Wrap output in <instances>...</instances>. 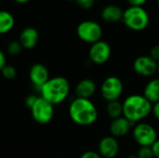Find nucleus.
I'll use <instances>...</instances> for the list:
<instances>
[{
  "label": "nucleus",
  "instance_id": "obj_1",
  "mask_svg": "<svg viewBox=\"0 0 159 158\" xmlns=\"http://www.w3.org/2000/svg\"><path fill=\"white\" fill-rule=\"evenodd\" d=\"M123 104V116L127 118L133 126L142 122L152 113L153 104L143 96L133 94L128 96Z\"/></svg>",
  "mask_w": 159,
  "mask_h": 158
},
{
  "label": "nucleus",
  "instance_id": "obj_2",
  "mask_svg": "<svg viewBox=\"0 0 159 158\" xmlns=\"http://www.w3.org/2000/svg\"><path fill=\"white\" fill-rule=\"evenodd\" d=\"M71 120L79 126H90L98 119V110L89 99L75 98L69 105Z\"/></svg>",
  "mask_w": 159,
  "mask_h": 158
},
{
  "label": "nucleus",
  "instance_id": "obj_3",
  "mask_svg": "<svg viewBox=\"0 0 159 158\" xmlns=\"http://www.w3.org/2000/svg\"><path fill=\"white\" fill-rule=\"evenodd\" d=\"M70 83L63 76L49 78L39 89L40 96L53 105L63 102L70 94Z\"/></svg>",
  "mask_w": 159,
  "mask_h": 158
},
{
  "label": "nucleus",
  "instance_id": "obj_4",
  "mask_svg": "<svg viewBox=\"0 0 159 158\" xmlns=\"http://www.w3.org/2000/svg\"><path fill=\"white\" fill-rule=\"evenodd\" d=\"M122 21L130 30L140 32L145 30L150 22L149 14L143 7L129 6L124 10Z\"/></svg>",
  "mask_w": 159,
  "mask_h": 158
},
{
  "label": "nucleus",
  "instance_id": "obj_5",
  "mask_svg": "<svg viewBox=\"0 0 159 158\" xmlns=\"http://www.w3.org/2000/svg\"><path fill=\"white\" fill-rule=\"evenodd\" d=\"M132 136L140 147H151L157 140L156 129L145 122H140L133 126Z\"/></svg>",
  "mask_w": 159,
  "mask_h": 158
},
{
  "label": "nucleus",
  "instance_id": "obj_6",
  "mask_svg": "<svg viewBox=\"0 0 159 158\" xmlns=\"http://www.w3.org/2000/svg\"><path fill=\"white\" fill-rule=\"evenodd\" d=\"M76 34L83 42L92 45L102 40V28L97 21L84 20L77 25Z\"/></svg>",
  "mask_w": 159,
  "mask_h": 158
},
{
  "label": "nucleus",
  "instance_id": "obj_7",
  "mask_svg": "<svg viewBox=\"0 0 159 158\" xmlns=\"http://www.w3.org/2000/svg\"><path fill=\"white\" fill-rule=\"evenodd\" d=\"M30 110L33 119L40 125L49 123L54 116V105L41 96L37 97Z\"/></svg>",
  "mask_w": 159,
  "mask_h": 158
},
{
  "label": "nucleus",
  "instance_id": "obj_8",
  "mask_svg": "<svg viewBox=\"0 0 159 158\" xmlns=\"http://www.w3.org/2000/svg\"><path fill=\"white\" fill-rule=\"evenodd\" d=\"M124 85L122 80L115 75L106 77L101 86L102 97L108 102L113 101H119L123 94Z\"/></svg>",
  "mask_w": 159,
  "mask_h": 158
},
{
  "label": "nucleus",
  "instance_id": "obj_9",
  "mask_svg": "<svg viewBox=\"0 0 159 158\" xmlns=\"http://www.w3.org/2000/svg\"><path fill=\"white\" fill-rule=\"evenodd\" d=\"M112 54V49L110 45L103 41L100 40L94 44H92L89 50V60L98 65H102L106 63Z\"/></svg>",
  "mask_w": 159,
  "mask_h": 158
},
{
  "label": "nucleus",
  "instance_id": "obj_10",
  "mask_svg": "<svg viewBox=\"0 0 159 158\" xmlns=\"http://www.w3.org/2000/svg\"><path fill=\"white\" fill-rule=\"evenodd\" d=\"M134 72L143 77H150L157 71V62L154 61L149 55L140 56L135 59L133 62Z\"/></svg>",
  "mask_w": 159,
  "mask_h": 158
},
{
  "label": "nucleus",
  "instance_id": "obj_11",
  "mask_svg": "<svg viewBox=\"0 0 159 158\" xmlns=\"http://www.w3.org/2000/svg\"><path fill=\"white\" fill-rule=\"evenodd\" d=\"M99 154L103 158H115L119 152V144L116 138L113 136L103 137L98 144Z\"/></svg>",
  "mask_w": 159,
  "mask_h": 158
},
{
  "label": "nucleus",
  "instance_id": "obj_12",
  "mask_svg": "<svg viewBox=\"0 0 159 158\" xmlns=\"http://www.w3.org/2000/svg\"><path fill=\"white\" fill-rule=\"evenodd\" d=\"M29 79L31 83L40 89V88L49 79V72L42 63H34L29 71Z\"/></svg>",
  "mask_w": 159,
  "mask_h": 158
},
{
  "label": "nucleus",
  "instance_id": "obj_13",
  "mask_svg": "<svg viewBox=\"0 0 159 158\" xmlns=\"http://www.w3.org/2000/svg\"><path fill=\"white\" fill-rule=\"evenodd\" d=\"M132 126L133 125L127 118H125L124 116H121L119 118L112 120L110 124V128H109L110 134L111 136L116 139L122 138L129 132Z\"/></svg>",
  "mask_w": 159,
  "mask_h": 158
},
{
  "label": "nucleus",
  "instance_id": "obj_14",
  "mask_svg": "<svg viewBox=\"0 0 159 158\" xmlns=\"http://www.w3.org/2000/svg\"><path fill=\"white\" fill-rule=\"evenodd\" d=\"M39 40L38 31L34 27H26L23 29L19 36V42L25 49L34 48Z\"/></svg>",
  "mask_w": 159,
  "mask_h": 158
},
{
  "label": "nucleus",
  "instance_id": "obj_15",
  "mask_svg": "<svg viewBox=\"0 0 159 158\" xmlns=\"http://www.w3.org/2000/svg\"><path fill=\"white\" fill-rule=\"evenodd\" d=\"M97 86L96 83L89 78H85L80 80L75 89L76 98L81 99H89L96 93Z\"/></svg>",
  "mask_w": 159,
  "mask_h": 158
},
{
  "label": "nucleus",
  "instance_id": "obj_16",
  "mask_svg": "<svg viewBox=\"0 0 159 158\" xmlns=\"http://www.w3.org/2000/svg\"><path fill=\"white\" fill-rule=\"evenodd\" d=\"M123 14H124V10L116 5L105 6L101 13L102 20L106 22H111V23L118 22L122 20Z\"/></svg>",
  "mask_w": 159,
  "mask_h": 158
},
{
  "label": "nucleus",
  "instance_id": "obj_17",
  "mask_svg": "<svg viewBox=\"0 0 159 158\" xmlns=\"http://www.w3.org/2000/svg\"><path fill=\"white\" fill-rule=\"evenodd\" d=\"M143 96L152 103L159 102V78L151 79L143 89Z\"/></svg>",
  "mask_w": 159,
  "mask_h": 158
},
{
  "label": "nucleus",
  "instance_id": "obj_18",
  "mask_svg": "<svg viewBox=\"0 0 159 158\" xmlns=\"http://www.w3.org/2000/svg\"><path fill=\"white\" fill-rule=\"evenodd\" d=\"M15 25L14 16L7 10H0V34L9 33Z\"/></svg>",
  "mask_w": 159,
  "mask_h": 158
},
{
  "label": "nucleus",
  "instance_id": "obj_19",
  "mask_svg": "<svg viewBox=\"0 0 159 158\" xmlns=\"http://www.w3.org/2000/svg\"><path fill=\"white\" fill-rule=\"evenodd\" d=\"M106 114L112 120L123 116V104L119 101L108 102L106 105Z\"/></svg>",
  "mask_w": 159,
  "mask_h": 158
},
{
  "label": "nucleus",
  "instance_id": "obj_20",
  "mask_svg": "<svg viewBox=\"0 0 159 158\" xmlns=\"http://www.w3.org/2000/svg\"><path fill=\"white\" fill-rule=\"evenodd\" d=\"M22 46L19 42V40H13L10 41L7 46V52L10 56H17L19 55L22 50Z\"/></svg>",
  "mask_w": 159,
  "mask_h": 158
},
{
  "label": "nucleus",
  "instance_id": "obj_21",
  "mask_svg": "<svg viewBox=\"0 0 159 158\" xmlns=\"http://www.w3.org/2000/svg\"><path fill=\"white\" fill-rule=\"evenodd\" d=\"M1 74L3 75V77L5 79L7 80H12L17 76V70L14 66L7 64L2 70H1Z\"/></svg>",
  "mask_w": 159,
  "mask_h": 158
},
{
  "label": "nucleus",
  "instance_id": "obj_22",
  "mask_svg": "<svg viewBox=\"0 0 159 158\" xmlns=\"http://www.w3.org/2000/svg\"><path fill=\"white\" fill-rule=\"evenodd\" d=\"M136 156L138 158H154L151 147H140Z\"/></svg>",
  "mask_w": 159,
  "mask_h": 158
},
{
  "label": "nucleus",
  "instance_id": "obj_23",
  "mask_svg": "<svg viewBox=\"0 0 159 158\" xmlns=\"http://www.w3.org/2000/svg\"><path fill=\"white\" fill-rule=\"evenodd\" d=\"M75 2L83 9H89L95 4V0H75Z\"/></svg>",
  "mask_w": 159,
  "mask_h": 158
},
{
  "label": "nucleus",
  "instance_id": "obj_24",
  "mask_svg": "<svg viewBox=\"0 0 159 158\" xmlns=\"http://www.w3.org/2000/svg\"><path fill=\"white\" fill-rule=\"evenodd\" d=\"M149 56H150L154 61H156L157 62H158L159 61V45H156V46H154V47L150 49Z\"/></svg>",
  "mask_w": 159,
  "mask_h": 158
},
{
  "label": "nucleus",
  "instance_id": "obj_25",
  "mask_svg": "<svg viewBox=\"0 0 159 158\" xmlns=\"http://www.w3.org/2000/svg\"><path fill=\"white\" fill-rule=\"evenodd\" d=\"M80 158H102L99 153L94 151H87L82 154Z\"/></svg>",
  "mask_w": 159,
  "mask_h": 158
},
{
  "label": "nucleus",
  "instance_id": "obj_26",
  "mask_svg": "<svg viewBox=\"0 0 159 158\" xmlns=\"http://www.w3.org/2000/svg\"><path fill=\"white\" fill-rule=\"evenodd\" d=\"M37 97L38 96H35V95H29V96H27L26 99H25V105L30 109L34 105V103L36 101Z\"/></svg>",
  "mask_w": 159,
  "mask_h": 158
},
{
  "label": "nucleus",
  "instance_id": "obj_27",
  "mask_svg": "<svg viewBox=\"0 0 159 158\" xmlns=\"http://www.w3.org/2000/svg\"><path fill=\"white\" fill-rule=\"evenodd\" d=\"M151 149H152V152H153V155H154V157L159 158V140L157 139L155 143L151 146Z\"/></svg>",
  "mask_w": 159,
  "mask_h": 158
},
{
  "label": "nucleus",
  "instance_id": "obj_28",
  "mask_svg": "<svg viewBox=\"0 0 159 158\" xmlns=\"http://www.w3.org/2000/svg\"><path fill=\"white\" fill-rule=\"evenodd\" d=\"M127 2L131 7H143L147 2V0H127Z\"/></svg>",
  "mask_w": 159,
  "mask_h": 158
},
{
  "label": "nucleus",
  "instance_id": "obj_29",
  "mask_svg": "<svg viewBox=\"0 0 159 158\" xmlns=\"http://www.w3.org/2000/svg\"><path fill=\"white\" fill-rule=\"evenodd\" d=\"M7 65V58L5 53L0 49V72Z\"/></svg>",
  "mask_w": 159,
  "mask_h": 158
},
{
  "label": "nucleus",
  "instance_id": "obj_30",
  "mask_svg": "<svg viewBox=\"0 0 159 158\" xmlns=\"http://www.w3.org/2000/svg\"><path fill=\"white\" fill-rule=\"evenodd\" d=\"M152 113L154 115V116L158 119L159 120V102H156L153 104V107H152Z\"/></svg>",
  "mask_w": 159,
  "mask_h": 158
},
{
  "label": "nucleus",
  "instance_id": "obj_31",
  "mask_svg": "<svg viewBox=\"0 0 159 158\" xmlns=\"http://www.w3.org/2000/svg\"><path fill=\"white\" fill-rule=\"evenodd\" d=\"M14 1L17 2V3H19V4H25L28 1H30V0H14Z\"/></svg>",
  "mask_w": 159,
  "mask_h": 158
},
{
  "label": "nucleus",
  "instance_id": "obj_32",
  "mask_svg": "<svg viewBox=\"0 0 159 158\" xmlns=\"http://www.w3.org/2000/svg\"><path fill=\"white\" fill-rule=\"evenodd\" d=\"M124 158H138L136 155H129V156H127L126 157Z\"/></svg>",
  "mask_w": 159,
  "mask_h": 158
},
{
  "label": "nucleus",
  "instance_id": "obj_33",
  "mask_svg": "<svg viewBox=\"0 0 159 158\" xmlns=\"http://www.w3.org/2000/svg\"><path fill=\"white\" fill-rule=\"evenodd\" d=\"M157 73L159 74V61L157 62Z\"/></svg>",
  "mask_w": 159,
  "mask_h": 158
},
{
  "label": "nucleus",
  "instance_id": "obj_34",
  "mask_svg": "<svg viewBox=\"0 0 159 158\" xmlns=\"http://www.w3.org/2000/svg\"><path fill=\"white\" fill-rule=\"evenodd\" d=\"M157 4H158V6H159V0H157Z\"/></svg>",
  "mask_w": 159,
  "mask_h": 158
},
{
  "label": "nucleus",
  "instance_id": "obj_35",
  "mask_svg": "<svg viewBox=\"0 0 159 158\" xmlns=\"http://www.w3.org/2000/svg\"><path fill=\"white\" fill-rule=\"evenodd\" d=\"M67 1H75V0H67Z\"/></svg>",
  "mask_w": 159,
  "mask_h": 158
},
{
  "label": "nucleus",
  "instance_id": "obj_36",
  "mask_svg": "<svg viewBox=\"0 0 159 158\" xmlns=\"http://www.w3.org/2000/svg\"><path fill=\"white\" fill-rule=\"evenodd\" d=\"M58 158H64V157H58Z\"/></svg>",
  "mask_w": 159,
  "mask_h": 158
},
{
  "label": "nucleus",
  "instance_id": "obj_37",
  "mask_svg": "<svg viewBox=\"0 0 159 158\" xmlns=\"http://www.w3.org/2000/svg\"><path fill=\"white\" fill-rule=\"evenodd\" d=\"M158 19H159V15H158Z\"/></svg>",
  "mask_w": 159,
  "mask_h": 158
}]
</instances>
